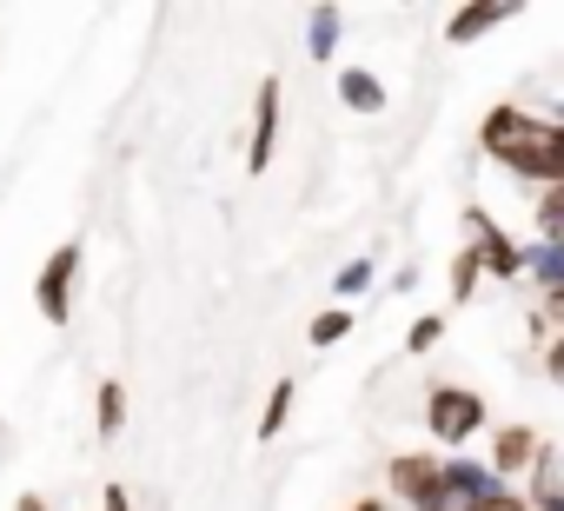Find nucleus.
Segmentation results:
<instances>
[{"label": "nucleus", "mask_w": 564, "mask_h": 511, "mask_svg": "<svg viewBox=\"0 0 564 511\" xmlns=\"http://www.w3.org/2000/svg\"><path fill=\"white\" fill-rule=\"evenodd\" d=\"M478 153L491 166H505L511 180H524L531 193L564 186V127L531 113V107H518V100H498L478 120Z\"/></svg>", "instance_id": "f257e3e1"}, {"label": "nucleus", "mask_w": 564, "mask_h": 511, "mask_svg": "<svg viewBox=\"0 0 564 511\" xmlns=\"http://www.w3.org/2000/svg\"><path fill=\"white\" fill-rule=\"evenodd\" d=\"M485 418H491V405H485L471 385H432V392H425V432H432L438 445H452V452H465V445L485 432Z\"/></svg>", "instance_id": "f03ea898"}, {"label": "nucleus", "mask_w": 564, "mask_h": 511, "mask_svg": "<svg viewBox=\"0 0 564 511\" xmlns=\"http://www.w3.org/2000/svg\"><path fill=\"white\" fill-rule=\"evenodd\" d=\"M80 239H61L54 252H47V267H41V280H34V306H41V319L47 326H67L74 319V286H80Z\"/></svg>", "instance_id": "7ed1b4c3"}, {"label": "nucleus", "mask_w": 564, "mask_h": 511, "mask_svg": "<svg viewBox=\"0 0 564 511\" xmlns=\"http://www.w3.org/2000/svg\"><path fill=\"white\" fill-rule=\"evenodd\" d=\"M465 246L478 252V267H485V280H524V246L491 219V213H478V206H465Z\"/></svg>", "instance_id": "20e7f679"}, {"label": "nucleus", "mask_w": 564, "mask_h": 511, "mask_svg": "<svg viewBox=\"0 0 564 511\" xmlns=\"http://www.w3.org/2000/svg\"><path fill=\"white\" fill-rule=\"evenodd\" d=\"M386 491H392L405 511H452V498H445V485H438V458H425V452H399V458L386 465Z\"/></svg>", "instance_id": "39448f33"}, {"label": "nucleus", "mask_w": 564, "mask_h": 511, "mask_svg": "<svg viewBox=\"0 0 564 511\" xmlns=\"http://www.w3.org/2000/svg\"><path fill=\"white\" fill-rule=\"evenodd\" d=\"M279 74H265L259 80V94H252V133H246V173H265L272 166V153H279Z\"/></svg>", "instance_id": "423d86ee"}, {"label": "nucleus", "mask_w": 564, "mask_h": 511, "mask_svg": "<svg viewBox=\"0 0 564 511\" xmlns=\"http://www.w3.org/2000/svg\"><path fill=\"white\" fill-rule=\"evenodd\" d=\"M538 452H544L538 425H498V432H491L485 465H491V478H498V485H511V478H524V471L538 465Z\"/></svg>", "instance_id": "0eeeda50"}, {"label": "nucleus", "mask_w": 564, "mask_h": 511, "mask_svg": "<svg viewBox=\"0 0 564 511\" xmlns=\"http://www.w3.org/2000/svg\"><path fill=\"white\" fill-rule=\"evenodd\" d=\"M438 485H445V498H452V511H465V504H478V498H491V491H498V478H491V465H478V458H465V452H452V458H438Z\"/></svg>", "instance_id": "6e6552de"}, {"label": "nucleus", "mask_w": 564, "mask_h": 511, "mask_svg": "<svg viewBox=\"0 0 564 511\" xmlns=\"http://www.w3.org/2000/svg\"><path fill=\"white\" fill-rule=\"evenodd\" d=\"M505 21H511V8H498V0H491V8H458V14L445 21V41H452V47H471V41L498 34Z\"/></svg>", "instance_id": "1a4fd4ad"}, {"label": "nucleus", "mask_w": 564, "mask_h": 511, "mask_svg": "<svg viewBox=\"0 0 564 511\" xmlns=\"http://www.w3.org/2000/svg\"><path fill=\"white\" fill-rule=\"evenodd\" d=\"M339 100L352 113H386V80L372 67H339Z\"/></svg>", "instance_id": "9d476101"}, {"label": "nucleus", "mask_w": 564, "mask_h": 511, "mask_svg": "<svg viewBox=\"0 0 564 511\" xmlns=\"http://www.w3.org/2000/svg\"><path fill=\"white\" fill-rule=\"evenodd\" d=\"M524 273H531V286L551 300V293H564V246H544V239H531L524 246Z\"/></svg>", "instance_id": "9b49d317"}, {"label": "nucleus", "mask_w": 564, "mask_h": 511, "mask_svg": "<svg viewBox=\"0 0 564 511\" xmlns=\"http://www.w3.org/2000/svg\"><path fill=\"white\" fill-rule=\"evenodd\" d=\"M293 399H300V385H293V379H272V392H265V412H259V445H272L279 432L293 425Z\"/></svg>", "instance_id": "f8f14e48"}, {"label": "nucleus", "mask_w": 564, "mask_h": 511, "mask_svg": "<svg viewBox=\"0 0 564 511\" xmlns=\"http://www.w3.org/2000/svg\"><path fill=\"white\" fill-rule=\"evenodd\" d=\"M339 34H346V14L339 8H313L306 14V54L313 61H333L339 54Z\"/></svg>", "instance_id": "ddd939ff"}, {"label": "nucleus", "mask_w": 564, "mask_h": 511, "mask_svg": "<svg viewBox=\"0 0 564 511\" xmlns=\"http://www.w3.org/2000/svg\"><path fill=\"white\" fill-rule=\"evenodd\" d=\"M94 432H100L107 445L127 432V385H120V379H107V385L94 392Z\"/></svg>", "instance_id": "4468645a"}, {"label": "nucleus", "mask_w": 564, "mask_h": 511, "mask_svg": "<svg viewBox=\"0 0 564 511\" xmlns=\"http://www.w3.org/2000/svg\"><path fill=\"white\" fill-rule=\"evenodd\" d=\"M531 219H538V232H531V239L564 246V186H544V193L531 199Z\"/></svg>", "instance_id": "2eb2a0df"}, {"label": "nucleus", "mask_w": 564, "mask_h": 511, "mask_svg": "<svg viewBox=\"0 0 564 511\" xmlns=\"http://www.w3.org/2000/svg\"><path fill=\"white\" fill-rule=\"evenodd\" d=\"M379 286V260H346L339 273H333V293H339V306H352V300H366Z\"/></svg>", "instance_id": "dca6fc26"}, {"label": "nucleus", "mask_w": 564, "mask_h": 511, "mask_svg": "<svg viewBox=\"0 0 564 511\" xmlns=\"http://www.w3.org/2000/svg\"><path fill=\"white\" fill-rule=\"evenodd\" d=\"M352 326H359V313H352V306H326V313L306 326V339H313V352H326V346L352 339Z\"/></svg>", "instance_id": "f3484780"}, {"label": "nucleus", "mask_w": 564, "mask_h": 511, "mask_svg": "<svg viewBox=\"0 0 564 511\" xmlns=\"http://www.w3.org/2000/svg\"><path fill=\"white\" fill-rule=\"evenodd\" d=\"M478 280H485V267H478V252H471V246H458V252H452V306H471Z\"/></svg>", "instance_id": "a211bd4d"}, {"label": "nucleus", "mask_w": 564, "mask_h": 511, "mask_svg": "<svg viewBox=\"0 0 564 511\" xmlns=\"http://www.w3.org/2000/svg\"><path fill=\"white\" fill-rule=\"evenodd\" d=\"M438 339H445V313H419V319L405 326V352H412V359H425Z\"/></svg>", "instance_id": "6ab92c4d"}, {"label": "nucleus", "mask_w": 564, "mask_h": 511, "mask_svg": "<svg viewBox=\"0 0 564 511\" xmlns=\"http://www.w3.org/2000/svg\"><path fill=\"white\" fill-rule=\"evenodd\" d=\"M465 511H531V504H524V491H518V485H498L491 498H478V504H465Z\"/></svg>", "instance_id": "aec40b11"}, {"label": "nucleus", "mask_w": 564, "mask_h": 511, "mask_svg": "<svg viewBox=\"0 0 564 511\" xmlns=\"http://www.w3.org/2000/svg\"><path fill=\"white\" fill-rule=\"evenodd\" d=\"M544 379L564 385V333H551V346H544Z\"/></svg>", "instance_id": "412c9836"}, {"label": "nucleus", "mask_w": 564, "mask_h": 511, "mask_svg": "<svg viewBox=\"0 0 564 511\" xmlns=\"http://www.w3.org/2000/svg\"><path fill=\"white\" fill-rule=\"evenodd\" d=\"M100 511H133V498H127V485H107V491H100Z\"/></svg>", "instance_id": "4be33fe9"}, {"label": "nucleus", "mask_w": 564, "mask_h": 511, "mask_svg": "<svg viewBox=\"0 0 564 511\" xmlns=\"http://www.w3.org/2000/svg\"><path fill=\"white\" fill-rule=\"evenodd\" d=\"M14 511H47V498H41V491H21V504H14Z\"/></svg>", "instance_id": "5701e85b"}, {"label": "nucleus", "mask_w": 564, "mask_h": 511, "mask_svg": "<svg viewBox=\"0 0 564 511\" xmlns=\"http://www.w3.org/2000/svg\"><path fill=\"white\" fill-rule=\"evenodd\" d=\"M346 511H392V498H359V504H346Z\"/></svg>", "instance_id": "b1692460"}, {"label": "nucleus", "mask_w": 564, "mask_h": 511, "mask_svg": "<svg viewBox=\"0 0 564 511\" xmlns=\"http://www.w3.org/2000/svg\"><path fill=\"white\" fill-rule=\"evenodd\" d=\"M531 511H564V491H551V498H538Z\"/></svg>", "instance_id": "393cba45"}]
</instances>
